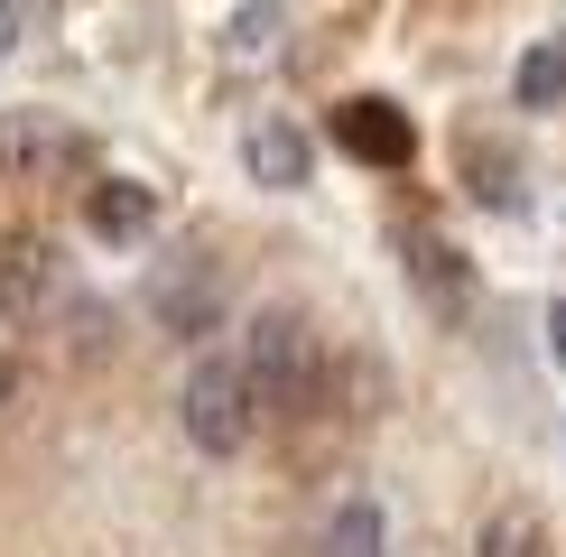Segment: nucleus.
<instances>
[{
    "instance_id": "1",
    "label": "nucleus",
    "mask_w": 566,
    "mask_h": 557,
    "mask_svg": "<svg viewBox=\"0 0 566 557\" xmlns=\"http://www.w3.org/2000/svg\"><path fill=\"white\" fill-rule=\"evenodd\" d=\"M242 371H251V400L261 418H316L325 400V344L297 307H261L242 335Z\"/></svg>"
},
{
    "instance_id": "2",
    "label": "nucleus",
    "mask_w": 566,
    "mask_h": 557,
    "mask_svg": "<svg viewBox=\"0 0 566 557\" xmlns=\"http://www.w3.org/2000/svg\"><path fill=\"white\" fill-rule=\"evenodd\" d=\"M177 418H186V437H196L205 455H242L251 437H261V400H251V371H242V354H205L196 371H186Z\"/></svg>"
},
{
    "instance_id": "3",
    "label": "nucleus",
    "mask_w": 566,
    "mask_h": 557,
    "mask_svg": "<svg viewBox=\"0 0 566 557\" xmlns=\"http://www.w3.org/2000/svg\"><path fill=\"white\" fill-rule=\"evenodd\" d=\"M223 297H232V278L214 251H177V261H158L149 270V288H139V307H149L158 335H177V344H205L223 325Z\"/></svg>"
},
{
    "instance_id": "4",
    "label": "nucleus",
    "mask_w": 566,
    "mask_h": 557,
    "mask_svg": "<svg viewBox=\"0 0 566 557\" xmlns=\"http://www.w3.org/2000/svg\"><path fill=\"white\" fill-rule=\"evenodd\" d=\"M335 149L363 158V168H409V158H418V130H409V112H399V103L353 93V103H335Z\"/></svg>"
},
{
    "instance_id": "5",
    "label": "nucleus",
    "mask_w": 566,
    "mask_h": 557,
    "mask_svg": "<svg viewBox=\"0 0 566 557\" xmlns=\"http://www.w3.org/2000/svg\"><path fill=\"white\" fill-rule=\"evenodd\" d=\"M56 158H84V139L56 122V112H0V177L29 186V177H56Z\"/></svg>"
},
{
    "instance_id": "6",
    "label": "nucleus",
    "mask_w": 566,
    "mask_h": 557,
    "mask_svg": "<svg viewBox=\"0 0 566 557\" xmlns=\"http://www.w3.org/2000/svg\"><path fill=\"white\" fill-rule=\"evenodd\" d=\"M56 297V242L46 232H0V316L29 325Z\"/></svg>"
},
{
    "instance_id": "7",
    "label": "nucleus",
    "mask_w": 566,
    "mask_h": 557,
    "mask_svg": "<svg viewBox=\"0 0 566 557\" xmlns=\"http://www.w3.org/2000/svg\"><path fill=\"white\" fill-rule=\"evenodd\" d=\"M242 168H251V186H279V196H289V186L316 177V139H306L289 112H270V122L242 130Z\"/></svg>"
},
{
    "instance_id": "8",
    "label": "nucleus",
    "mask_w": 566,
    "mask_h": 557,
    "mask_svg": "<svg viewBox=\"0 0 566 557\" xmlns=\"http://www.w3.org/2000/svg\"><path fill=\"white\" fill-rule=\"evenodd\" d=\"M84 223L103 232V242H139V232L158 223V196H149V186H130V177H103L84 196Z\"/></svg>"
},
{
    "instance_id": "9",
    "label": "nucleus",
    "mask_w": 566,
    "mask_h": 557,
    "mask_svg": "<svg viewBox=\"0 0 566 557\" xmlns=\"http://www.w3.org/2000/svg\"><path fill=\"white\" fill-rule=\"evenodd\" d=\"M409 278H418V297H437L446 316H464V307H474V270H464L446 242H409Z\"/></svg>"
},
{
    "instance_id": "10",
    "label": "nucleus",
    "mask_w": 566,
    "mask_h": 557,
    "mask_svg": "<svg viewBox=\"0 0 566 557\" xmlns=\"http://www.w3.org/2000/svg\"><path fill=\"white\" fill-rule=\"evenodd\" d=\"M316 557H390V521H381V502L353 493L335 521H325V548H316Z\"/></svg>"
},
{
    "instance_id": "11",
    "label": "nucleus",
    "mask_w": 566,
    "mask_h": 557,
    "mask_svg": "<svg viewBox=\"0 0 566 557\" xmlns=\"http://www.w3.org/2000/svg\"><path fill=\"white\" fill-rule=\"evenodd\" d=\"M511 103H521V112H557V103H566V38H538L530 56H521Z\"/></svg>"
},
{
    "instance_id": "12",
    "label": "nucleus",
    "mask_w": 566,
    "mask_h": 557,
    "mask_svg": "<svg viewBox=\"0 0 566 557\" xmlns=\"http://www.w3.org/2000/svg\"><path fill=\"white\" fill-rule=\"evenodd\" d=\"M270 46H279V10H270V0H251V10L223 29V56L232 65H270Z\"/></svg>"
},
{
    "instance_id": "13",
    "label": "nucleus",
    "mask_w": 566,
    "mask_h": 557,
    "mask_svg": "<svg viewBox=\"0 0 566 557\" xmlns=\"http://www.w3.org/2000/svg\"><path fill=\"white\" fill-rule=\"evenodd\" d=\"M474 557H548V539H538V521H530V511H502V521H483Z\"/></svg>"
},
{
    "instance_id": "14",
    "label": "nucleus",
    "mask_w": 566,
    "mask_h": 557,
    "mask_svg": "<svg viewBox=\"0 0 566 557\" xmlns=\"http://www.w3.org/2000/svg\"><path fill=\"white\" fill-rule=\"evenodd\" d=\"M19 400H29V371H19L10 354H0V428H10V418H19Z\"/></svg>"
},
{
    "instance_id": "15",
    "label": "nucleus",
    "mask_w": 566,
    "mask_h": 557,
    "mask_svg": "<svg viewBox=\"0 0 566 557\" xmlns=\"http://www.w3.org/2000/svg\"><path fill=\"white\" fill-rule=\"evenodd\" d=\"M548 354H557V371H566V297L548 307Z\"/></svg>"
},
{
    "instance_id": "16",
    "label": "nucleus",
    "mask_w": 566,
    "mask_h": 557,
    "mask_svg": "<svg viewBox=\"0 0 566 557\" xmlns=\"http://www.w3.org/2000/svg\"><path fill=\"white\" fill-rule=\"evenodd\" d=\"M19 46V0H0V56Z\"/></svg>"
}]
</instances>
